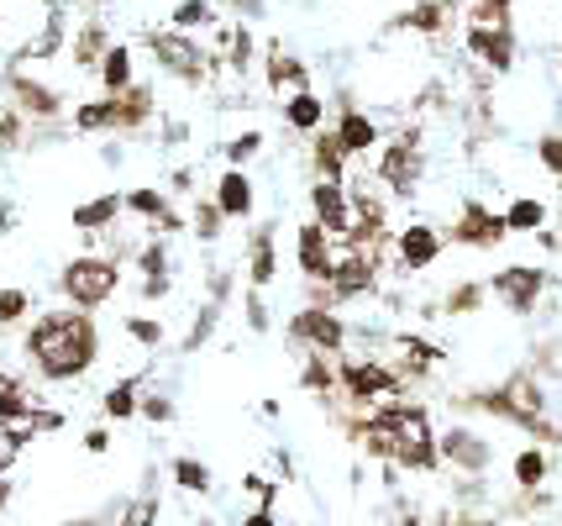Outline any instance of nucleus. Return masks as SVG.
Here are the masks:
<instances>
[{
  "mask_svg": "<svg viewBox=\"0 0 562 526\" xmlns=\"http://www.w3.org/2000/svg\"><path fill=\"white\" fill-rule=\"evenodd\" d=\"M32 352H37L43 374H53V379L79 374L90 363V352H95L90 322L85 316H48V322L32 332Z\"/></svg>",
  "mask_w": 562,
  "mask_h": 526,
  "instance_id": "f257e3e1",
  "label": "nucleus"
},
{
  "mask_svg": "<svg viewBox=\"0 0 562 526\" xmlns=\"http://www.w3.org/2000/svg\"><path fill=\"white\" fill-rule=\"evenodd\" d=\"M373 437L390 452H400L405 463H431V437H426V416L416 411H390L384 422L373 426Z\"/></svg>",
  "mask_w": 562,
  "mask_h": 526,
  "instance_id": "f03ea898",
  "label": "nucleus"
},
{
  "mask_svg": "<svg viewBox=\"0 0 562 526\" xmlns=\"http://www.w3.org/2000/svg\"><path fill=\"white\" fill-rule=\"evenodd\" d=\"M111 284H116V275H111V264H100V258H79V264H69V275H64V290H69L79 305L105 301Z\"/></svg>",
  "mask_w": 562,
  "mask_h": 526,
  "instance_id": "7ed1b4c3",
  "label": "nucleus"
},
{
  "mask_svg": "<svg viewBox=\"0 0 562 526\" xmlns=\"http://www.w3.org/2000/svg\"><path fill=\"white\" fill-rule=\"evenodd\" d=\"M158 53H164V64H173L179 75H195V69H200V53L184 48L179 37H158Z\"/></svg>",
  "mask_w": 562,
  "mask_h": 526,
  "instance_id": "20e7f679",
  "label": "nucleus"
},
{
  "mask_svg": "<svg viewBox=\"0 0 562 526\" xmlns=\"http://www.w3.org/2000/svg\"><path fill=\"white\" fill-rule=\"evenodd\" d=\"M537 284H541V279L531 275V269H510V275H499V290H505L515 305L531 301V295H537Z\"/></svg>",
  "mask_w": 562,
  "mask_h": 526,
  "instance_id": "39448f33",
  "label": "nucleus"
},
{
  "mask_svg": "<svg viewBox=\"0 0 562 526\" xmlns=\"http://www.w3.org/2000/svg\"><path fill=\"white\" fill-rule=\"evenodd\" d=\"M384 179H390V184H411V179H416V153L394 148L390 158H384Z\"/></svg>",
  "mask_w": 562,
  "mask_h": 526,
  "instance_id": "423d86ee",
  "label": "nucleus"
},
{
  "mask_svg": "<svg viewBox=\"0 0 562 526\" xmlns=\"http://www.w3.org/2000/svg\"><path fill=\"white\" fill-rule=\"evenodd\" d=\"M316 205H321V222H326V226H337V232H342L347 211H342V195H337L331 184H321V190H316Z\"/></svg>",
  "mask_w": 562,
  "mask_h": 526,
  "instance_id": "0eeeda50",
  "label": "nucleus"
},
{
  "mask_svg": "<svg viewBox=\"0 0 562 526\" xmlns=\"http://www.w3.org/2000/svg\"><path fill=\"white\" fill-rule=\"evenodd\" d=\"M431 253H437V237H431V232H411V237H405V258H411V264H426Z\"/></svg>",
  "mask_w": 562,
  "mask_h": 526,
  "instance_id": "6e6552de",
  "label": "nucleus"
},
{
  "mask_svg": "<svg viewBox=\"0 0 562 526\" xmlns=\"http://www.w3.org/2000/svg\"><path fill=\"white\" fill-rule=\"evenodd\" d=\"M300 332H311V337H316V343H326V348H337V337H342V326L321 322V316H305V322H300Z\"/></svg>",
  "mask_w": 562,
  "mask_h": 526,
  "instance_id": "1a4fd4ad",
  "label": "nucleus"
},
{
  "mask_svg": "<svg viewBox=\"0 0 562 526\" xmlns=\"http://www.w3.org/2000/svg\"><path fill=\"white\" fill-rule=\"evenodd\" d=\"M221 205H226V211H247V179L243 175H232L221 184Z\"/></svg>",
  "mask_w": 562,
  "mask_h": 526,
  "instance_id": "9d476101",
  "label": "nucleus"
},
{
  "mask_svg": "<svg viewBox=\"0 0 562 526\" xmlns=\"http://www.w3.org/2000/svg\"><path fill=\"white\" fill-rule=\"evenodd\" d=\"M473 48L490 53L494 64H505V58H510V43H505V37H484V32H473Z\"/></svg>",
  "mask_w": 562,
  "mask_h": 526,
  "instance_id": "9b49d317",
  "label": "nucleus"
},
{
  "mask_svg": "<svg viewBox=\"0 0 562 526\" xmlns=\"http://www.w3.org/2000/svg\"><path fill=\"white\" fill-rule=\"evenodd\" d=\"M342 143H347V148H368V143H373V132H368V122H358V116H352V122L342 126Z\"/></svg>",
  "mask_w": 562,
  "mask_h": 526,
  "instance_id": "f8f14e48",
  "label": "nucleus"
},
{
  "mask_svg": "<svg viewBox=\"0 0 562 526\" xmlns=\"http://www.w3.org/2000/svg\"><path fill=\"white\" fill-rule=\"evenodd\" d=\"M126 75H132V58H126V53H111V58H105V79H111V85H126Z\"/></svg>",
  "mask_w": 562,
  "mask_h": 526,
  "instance_id": "ddd939ff",
  "label": "nucleus"
},
{
  "mask_svg": "<svg viewBox=\"0 0 562 526\" xmlns=\"http://www.w3.org/2000/svg\"><path fill=\"white\" fill-rule=\"evenodd\" d=\"M352 384H358V395H373V390H384L390 379L379 374V369H358V374H352Z\"/></svg>",
  "mask_w": 562,
  "mask_h": 526,
  "instance_id": "4468645a",
  "label": "nucleus"
},
{
  "mask_svg": "<svg viewBox=\"0 0 562 526\" xmlns=\"http://www.w3.org/2000/svg\"><path fill=\"white\" fill-rule=\"evenodd\" d=\"M22 305H26L22 290H5V295H0V322H16V316H22Z\"/></svg>",
  "mask_w": 562,
  "mask_h": 526,
  "instance_id": "2eb2a0df",
  "label": "nucleus"
},
{
  "mask_svg": "<svg viewBox=\"0 0 562 526\" xmlns=\"http://www.w3.org/2000/svg\"><path fill=\"white\" fill-rule=\"evenodd\" d=\"M111 211H116V201H95V205H85V211H79V226H100L105 216H111Z\"/></svg>",
  "mask_w": 562,
  "mask_h": 526,
  "instance_id": "dca6fc26",
  "label": "nucleus"
},
{
  "mask_svg": "<svg viewBox=\"0 0 562 526\" xmlns=\"http://www.w3.org/2000/svg\"><path fill=\"white\" fill-rule=\"evenodd\" d=\"M447 452H452V458H468V463H479V448H473V437H463V432L447 437Z\"/></svg>",
  "mask_w": 562,
  "mask_h": 526,
  "instance_id": "f3484780",
  "label": "nucleus"
},
{
  "mask_svg": "<svg viewBox=\"0 0 562 526\" xmlns=\"http://www.w3.org/2000/svg\"><path fill=\"white\" fill-rule=\"evenodd\" d=\"M541 222V205H531V201H520L510 211V226H537Z\"/></svg>",
  "mask_w": 562,
  "mask_h": 526,
  "instance_id": "a211bd4d",
  "label": "nucleus"
},
{
  "mask_svg": "<svg viewBox=\"0 0 562 526\" xmlns=\"http://www.w3.org/2000/svg\"><path fill=\"white\" fill-rule=\"evenodd\" d=\"M290 122H300V126H311L316 122V101H311V96H300V101L290 105Z\"/></svg>",
  "mask_w": 562,
  "mask_h": 526,
  "instance_id": "6ab92c4d",
  "label": "nucleus"
},
{
  "mask_svg": "<svg viewBox=\"0 0 562 526\" xmlns=\"http://www.w3.org/2000/svg\"><path fill=\"white\" fill-rule=\"evenodd\" d=\"M300 253H305V269H316V275H321V237H316V232H305Z\"/></svg>",
  "mask_w": 562,
  "mask_h": 526,
  "instance_id": "aec40b11",
  "label": "nucleus"
},
{
  "mask_svg": "<svg viewBox=\"0 0 562 526\" xmlns=\"http://www.w3.org/2000/svg\"><path fill=\"white\" fill-rule=\"evenodd\" d=\"M105 405H111V416H126V411H132V384H116Z\"/></svg>",
  "mask_w": 562,
  "mask_h": 526,
  "instance_id": "412c9836",
  "label": "nucleus"
},
{
  "mask_svg": "<svg viewBox=\"0 0 562 526\" xmlns=\"http://www.w3.org/2000/svg\"><path fill=\"white\" fill-rule=\"evenodd\" d=\"M16 448H22V443H16V437H11V432L0 426V474L11 469V458H16Z\"/></svg>",
  "mask_w": 562,
  "mask_h": 526,
  "instance_id": "4be33fe9",
  "label": "nucleus"
},
{
  "mask_svg": "<svg viewBox=\"0 0 562 526\" xmlns=\"http://www.w3.org/2000/svg\"><path fill=\"white\" fill-rule=\"evenodd\" d=\"M179 484H190V490H205V469H200V463H179Z\"/></svg>",
  "mask_w": 562,
  "mask_h": 526,
  "instance_id": "5701e85b",
  "label": "nucleus"
},
{
  "mask_svg": "<svg viewBox=\"0 0 562 526\" xmlns=\"http://www.w3.org/2000/svg\"><path fill=\"white\" fill-rule=\"evenodd\" d=\"M520 479H526V484H537V479H541V458H537V452H526V458H520Z\"/></svg>",
  "mask_w": 562,
  "mask_h": 526,
  "instance_id": "b1692460",
  "label": "nucleus"
},
{
  "mask_svg": "<svg viewBox=\"0 0 562 526\" xmlns=\"http://www.w3.org/2000/svg\"><path fill=\"white\" fill-rule=\"evenodd\" d=\"M147 522H153V501H143V505H137V511H132V516H126L122 526H147Z\"/></svg>",
  "mask_w": 562,
  "mask_h": 526,
  "instance_id": "393cba45",
  "label": "nucleus"
},
{
  "mask_svg": "<svg viewBox=\"0 0 562 526\" xmlns=\"http://www.w3.org/2000/svg\"><path fill=\"white\" fill-rule=\"evenodd\" d=\"M105 116H111L105 105H90V111H79V126H100V122H105Z\"/></svg>",
  "mask_w": 562,
  "mask_h": 526,
  "instance_id": "a878e982",
  "label": "nucleus"
},
{
  "mask_svg": "<svg viewBox=\"0 0 562 526\" xmlns=\"http://www.w3.org/2000/svg\"><path fill=\"white\" fill-rule=\"evenodd\" d=\"M200 16H205V5H200V0H190V5H184V11H179V22H184V26H195Z\"/></svg>",
  "mask_w": 562,
  "mask_h": 526,
  "instance_id": "bb28decb",
  "label": "nucleus"
},
{
  "mask_svg": "<svg viewBox=\"0 0 562 526\" xmlns=\"http://www.w3.org/2000/svg\"><path fill=\"white\" fill-rule=\"evenodd\" d=\"M547 158H552V164L562 169V143H547Z\"/></svg>",
  "mask_w": 562,
  "mask_h": 526,
  "instance_id": "cd10ccee",
  "label": "nucleus"
},
{
  "mask_svg": "<svg viewBox=\"0 0 562 526\" xmlns=\"http://www.w3.org/2000/svg\"><path fill=\"white\" fill-rule=\"evenodd\" d=\"M247 526H273V522H269V516H252V522H247Z\"/></svg>",
  "mask_w": 562,
  "mask_h": 526,
  "instance_id": "c85d7f7f",
  "label": "nucleus"
}]
</instances>
